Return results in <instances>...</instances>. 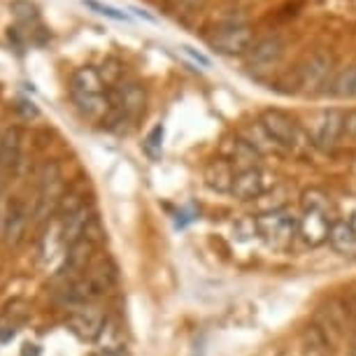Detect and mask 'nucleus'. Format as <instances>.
I'll use <instances>...</instances> for the list:
<instances>
[{
  "instance_id": "nucleus-1",
  "label": "nucleus",
  "mask_w": 356,
  "mask_h": 356,
  "mask_svg": "<svg viewBox=\"0 0 356 356\" xmlns=\"http://www.w3.org/2000/svg\"><path fill=\"white\" fill-rule=\"evenodd\" d=\"M331 200L321 189H310L303 193V212L298 217V238L307 247L324 245L331 235Z\"/></svg>"
},
{
  "instance_id": "nucleus-2",
  "label": "nucleus",
  "mask_w": 356,
  "mask_h": 356,
  "mask_svg": "<svg viewBox=\"0 0 356 356\" xmlns=\"http://www.w3.org/2000/svg\"><path fill=\"white\" fill-rule=\"evenodd\" d=\"M103 89H105L103 75H100L96 68H79L75 75H72L70 93L84 117L98 119L107 114L110 105H107V93Z\"/></svg>"
},
{
  "instance_id": "nucleus-3",
  "label": "nucleus",
  "mask_w": 356,
  "mask_h": 356,
  "mask_svg": "<svg viewBox=\"0 0 356 356\" xmlns=\"http://www.w3.org/2000/svg\"><path fill=\"white\" fill-rule=\"evenodd\" d=\"M254 226H257V235L270 250H286L298 235V217L286 207L261 212L254 219Z\"/></svg>"
},
{
  "instance_id": "nucleus-4",
  "label": "nucleus",
  "mask_w": 356,
  "mask_h": 356,
  "mask_svg": "<svg viewBox=\"0 0 356 356\" xmlns=\"http://www.w3.org/2000/svg\"><path fill=\"white\" fill-rule=\"evenodd\" d=\"M261 124H264L268 136L275 140V145H277L280 149H286L293 154H305L314 147L312 138L284 112L268 110V112H264V117H261Z\"/></svg>"
},
{
  "instance_id": "nucleus-5",
  "label": "nucleus",
  "mask_w": 356,
  "mask_h": 356,
  "mask_svg": "<svg viewBox=\"0 0 356 356\" xmlns=\"http://www.w3.org/2000/svg\"><path fill=\"white\" fill-rule=\"evenodd\" d=\"M212 49L224 56H240L247 54L254 44V31L245 19L238 17H228L221 19L214 35L210 38Z\"/></svg>"
},
{
  "instance_id": "nucleus-6",
  "label": "nucleus",
  "mask_w": 356,
  "mask_h": 356,
  "mask_svg": "<svg viewBox=\"0 0 356 356\" xmlns=\"http://www.w3.org/2000/svg\"><path fill=\"white\" fill-rule=\"evenodd\" d=\"M333 77V54L326 49H317L307 54L303 63L296 68V91L300 93H319Z\"/></svg>"
},
{
  "instance_id": "nucleus-7",
  "label": "nucleus",
  "mask_w": 356,
  "mask_h": 356,
  "mask_svg": "<svg viewBox=\"0 0 356 356\" xmlns=\"http://www.w3.org/2000/svg\"><path fill=\"white\" fill-rule=\"evenodd\" d=\"M63 193V175L61 168L56 163H47L42 175H40V186H38V198L33 205V221L40 224L49 214H56V207L61 203Z\"/></svg>"
},
{
  "instance_id": "nucleus-8",
  "label": "nucleus",
  "mask_w": 356,
  "mask_h": 356,
  "mask_svg": "<svg viewBox=\"0 0 356 356\" xmlns=\"http://www.w3.org/2000/svg\"><path fill=\"white\" fill-rule=\"evenodd\" d=\"M65 326L70 328V333H75L82 342H98L100 335L105 333L107 319L100 307L96 305H82L70 310Z\"/></svg>"
},
{
  "instance_id": "nucleus-9",
  "label": "nucleus",
  "mask_w": 356,
  "mask_h": 356,
  "mask_svg": "<svg viewBox=\"0 0 356 356\" xmlns=\"http://www.w3.org/2000/svg\"><path fill=\"white\" fill-rule=\"evenodd\" d=\"M275 189V177L264 168H252V170L235 172L231 193L238 200H259L266 193H270Z\"/></svg>"
},
{
  "instance_id": "nucleus-10",
  "label": "nucleus",
  "mask_w": 356,
  "mask_h": 356,
  "mask_svg": "<svg viewBox=\"0 0 356 356\" xmlns=\"http://www.w3.org/2000/svg\"><path fill=\"white\" fill-rule=\"evenodd\" d=\"M345 136V114L340 110H326L312 122V145L317 149H333Z\"/></svg>"
},
{
  "instance_id": "nucleus-11",
  "label": "nucleus",
  "mask_w": 356,
  "mask_h": 356,
  "mask_svg": "<svg viewBox=\"0 0 356 356\" xmlns=\"http://www.w3.org/2000/svg\"><path fill=\"white\" fill-rule=\"evenodd\" d=\"M284 49H286V44L282 38L277 35L261 38L259 42H254L252 49L247 51V65H250L254 72H268L282 61Z\"/></svg>"
},
{
  "instance_id": "nucleus-12",
  "label": "nucleus",
  "mask_w": 356,
  "mask_h": 356,
  "mask_svg": "<svg viewBox=\"0 0 356 356\" xmlns=\"http://www.w3.org/2000/svg\"><path fill=\"white\" fill-rule=\"evenodd\" d=\"M93 212H91V207L89 205H84V207H79V210H75L72 214H68V217H63L61 219V243L68 247L72 245H77L79 240L84 238L86 231H89V226L93 224Z\"/></svg>"
},
{
  "instance_id": "nucleus-13",
  "label": "nucleus",
  "mask_w": 356,
  "mask_h": 356,
  "mask_svg": "<svg viewBox=\"0 0 356 356\" xmlns=\"http://www.w3.org/2000/svg\"><path fill=\"white\" fill-rule=\"evenodd\" d=\"M224 159L233 165L235 172H243V170H252V168H259L261 154L254 149L247 140L235 138V140H228V143H226Z\"/></svg>"
},
{
  "instance_id": "nucleus-14",
  "label": "nucleus",
  "mask_w": 356,
  "mask_h": 356,
  "mask_svg": "<svg viewBox=\"0 0 356 356\" xmlns=\"http://www.w3.org/2000/svg\"><path fill=\"white\" fill-rule=\"evenodd\" d=\"M33 212L26 210V205L22 200H15L10 205V212H8V224H5V238H8L10 245H19L26 235V228H29Z\"/></svg>"
},
{
  "instance_id": "nucleus-15",
  "label": "nucleus",
  "mask_w": 356,
  "mask_h": 356,
  "mask_svg": "<svg viewBox=\"0 0 356 356\" xmlns=\"http://www.w3.org/2000/svg\"><path fill=\"white\" fill-rule=\"evenodd\" d=\"M324 93L331 98H356V63L335 72Z\"/></svg>"
},
{
  "instance_id": "nucleus-16",
  "label": "nucleus",
  "mask_w": 356,
  "mask_h": 356,
  "mask_svg": "<svg viewBox=\"0 0 356 356\" xmlns=\"http://www.w3.org/2000/svg\"><path fill=\"white\" fill-rule=\"evenodd\" d=\"M233 179H235V170L226 159L212 161V163L205 168V184L210 186L212 191H231Z\"/></svg>"
},
{
  "instance_id": "nucleus-17",
  "label": "nucleus",
  "mask_w": 356,
  "mask_h": 356,
  "mask_svg": "<svg viewBox=\"0 0 356 356\" xmlns=\"http://www.w3.org/2000/svg\"><path fill=\"white\" fill-rule=\"evenodd\" d=\"M29 317V312H26V305L24 303H12L3 310L0 314V342H8L10 338H15L17 331L22 328V324Z\"/></svg>"
},
{
  "instance_id": "nucleus-18",
  "label": "nucleus",
  "mask_w": 356,
  "mask_h": 356,
  "mask_svg": "<svg viewBox=\"0 0 356 356\" xmlns=\"http://www.w3.org/2000/svg\"><path fill=\"white\" fill-rule=\"evenodd\" d=\"M328 243L335 252L342 254H352L356 252V231L349 226V221H335L328 235Z\"/></svg>"
},
{
  "instance_id": "nucleus-19",
  "label": "nucleus",
  "mask_w": 356,
  "mask_h": 356,
  "mask_svg": "<svg viewBox=\"0 0 356 356\" xmlns=\"http://www.w3.org/2000/svg\"><path fill=\"white\" fill-rule=\"evenodd\" d=\"M243 140H247V143H250L254 149L261 154V156H264V154H270V152L280 149V147L275 145V140L268 136V131L264 129V124H261V122L247 126V129L243 131Z\"/></svg>"
},
{
  "instance_id": "nucleus-20",
  "label": "nucleus",
  "mask_w": 356,
  "mask_h": 356,
  "mask_svg": "<svg viewBox=\"0 0 356 356\" xmlns=\"http://www.w3.org/2000/svg\"><path fill=\"white\" fill-rule=\"evenodd\" d=\"M19 147H22V133H19V129H8L0 136V170L12 165L19 159Z\"/></svg>"
},
{
  "instance_id": "nucleus-21",
  "label": "nucleus",
  "mask_w": 356,
  "mask_h": 356,
  "mask_svg": "<svg viewBox=\"0 0 356 356\" xmlns=\"http://www.w3.org/2000/svg\"><path fill=\"white\" fill-rule=\"evenodd\" d=\"M84 5L89 10L93 12H98V15H103L107 19H114V22H129V15L122 10H117V8H112V5H103V3H98V0H84Z\"/></svg>"
},
{
  "instance_id": "nucleus-22",
  "label": "nucleus",
  "mask_w": 356,
  "mask_h": 356,
  "mask_svg": "<svg viewBox=\"0 0 356 356\" xmlns=\"http://www.w3.org/2000/svg\"><path fill=\"white\" fill-rule=\"evenodd\" d=\"M161 140H163V126H156L149 136H147L145 140V149L149 156H159V152H161Z\"/></svg>"
},
{
  "instance_id": "nucleus-23",
  "label": "nucleus",
  "mask_w": 356,
  "mask_h": 356,
  "mask_svg": "<svg viewBox=\"0 0 356 356\" xmlns=\"http://www.w3.org/2000/svg\"><path fill=\"white\" fill-rule=\"evenodd\" d=\"M345 136L356 140V110L345 114Z\"/></svg>"
},
{
  "instance_id": "nucleus-24",
  "label": "nucleus",
  "mask_w": 356,
  "mask_h": 356,
  "mask_svg": "<svg viewBox=\"0 0 356 356\" xmlns=\"http://www.w3.org/2000/svg\"><path fill=\"white\" fill-rule=\"evenodd\" d=\"M184 3V8H189V10H196V8H200V5L205 3V0H182Z\"/></svg>"
},
{
  "instance_id": "nucleus-25",
  "label": "nucleus",
  "mask_w": 356,
  "mask_h": 356,
  "mask_svg": "<svg viewBox=\"0 0 356 356\" xmlns=\"http://www.w3.org/2000/svg\"><path fill=\"white\" fill-rule=\"evenodd\" d=\"M347 221H349V226H352V228H354V231H356V212H354V214H352V217H349Z\"/></svg>"
},
{
  "instance_id": "nucleus-26",
  "label": "nucleus",
  "mask_w": 356,
  "mask_h": 356,
  "mask_svg": "<svg viewBox=\"0 0 356 356\" xmlns=\"http://www.w3.org/2000/svg\"><path fill=\"white\" fill-rule=\"evenodd\" d=\"M282 356H289V354H282Z\"/></svg>"
}]
</instances>
